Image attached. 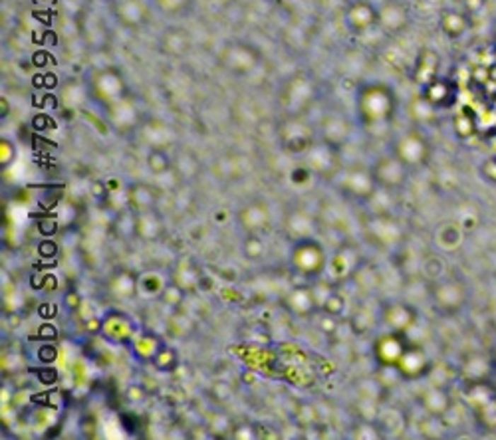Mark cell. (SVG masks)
Returning a JSON list of instances; mask_svg holds the SVG:
<instances>
[{
	"mask_svg": "<svg viewBox=\"0 0 496 440\" xmlns=\"http://www.w3.org/2000/svg\"><path fill=\"white\" fill-rule=\"evenodd\" d=\"M362 110L369 121H383L393 113V95L387 88H369L362 95Z\"/></svg>",
	"mask_w": 496,
	"mask_h": 440,
	"instance_id": "1",
	"label": "cell"
},
{
	"mask_svg": "<svg viewBox=\"0 0 496 440\" xmlns=\"http://www.w3.org/2000/svg\"><path fill=\"white\" fill-rule=\"evenodd\" d=\"M399 153L407 163H423L429 155V143L421 133H409L399 145Z\"/></svg>",
	"mask_w": 496,
	"mask_h": 440,
	"instance_id": "2",
	"label": "cell"
},
{
	"mask_svg": "<svg viewBox=\"0 0 496 440\" xmlns=\"http://www.w3.org/2000/svg\"><path fill=\"white\" fill-rule=\"evenodd\" d=\"M468 26H471V16L465 11H446L441 16V30L445 32L449 38L465 36Z\"/></svg>",
	"mask_w": 496,
	"mask_h": 440,
	"instance_id": "3",
	"label": "cell"
},
{
	"mask_svg": "<svg viewBox=\"0 0 496 440\" xmlns=\"http://www.w3.org/2000/svg\"><path fill=\"white\" fill-rule=\"evenodd\" d=\"M425 101L435 105V108H443V105H449L453 101V88L446 80H431L429 83H425Z\"/></svg>",
	"mask_w": 496,
	"mask_h": 440,
	"instance_id": "4",
	"label": "cell"
},
{
	"mask_svg": "<svg viewBox=\"0 0 496 440\" xmlns=\"http://www.w3.org/2000/svg\"><path fill=\"white\" fill-rule=\"evenodd\" d=\"M347 21L354 26L355 30H364L367 26H371L377 21V12L371 4H367L364 0L355 2L354 6L347 12Z\"/></svg>",
	"mask_w": 496,
	"mask_h": 440,
	"instance_id": "5",
	"label": "cell"
},
{
	"mask_svg": "<svg viewBox=\"0 0 496 440\" xmlns=\"http://www.w3.org/2000/svg\"><path fill=\"white\" fill-rule=\"evenodd\" d=\"M441 291L446 294V300H443L439 306H443L449 311H456L461 310L465 306L466 301V286L463 282H446L445 286L441 288Z\"/></svg>",
	"mask_w": 496,
	"mask_h": 440,
	"instance_id": "6",
	"label": "cell"
},
{
	"mask_svg": "<svg viewBox=\"0 0 496 440\" xmlns=\"http://www.w3.org/2000/svg\"><path fill=\"white\" fill-rule=\"evenodd\" d=\"M383 22L387 28L391 30H401L407 24V11L399 4H391L383 14Z\"/></svg>",
	"mask_w": 496,
	"mask_h": 440,
	"instance_id": "7",
	"label": "cell"
},
{
	"mask_svg": "<svg viewBox=\"0 0 496 440\" xmlns=\"http://www.w3.org/2000/svg\"><path fill=\"white\" fill-rule=\"evenodd\" d=\"M155 4L167 14H179L191 6L192 0H155Z\"/></svg>",
	"mask_w": 496,
	"mask_h": 440,
	"instance_id": "8",
	"label": "cell"
},
{
	"mask_svg": "<svg viewBox=\"0 0 496 440\" xmlns=\"http://www.w3.org/2000/svg\"><path fill=\"white\" fill-rule=\"evenodd\" d=\"M478 173H480L485 183L496 187V157H488V159L483 161L480 167H478Z\"/></svg>",
	"mask_w": 496,
	"mask_h": 440,
	"instance_id": "9",
	"label": "cell"
},
{
	"mask_svg": "<svg viewBox=\"0 0 496 440\" xmlns=\"http://www.w3.org/2000/svg\"><path fill=\"white\" fill-rule=\"evenodd\" d=\"M486 0H463V11L468 14V16H476L480 12L485 11Z\"/></svg>",
	"mask_w": 496,
	"mask_h": 440,
	"instance_id": "10",
	"label": "cell"
},
{
	"mask_svg": "<svg viewBox=\"0 0 496 440\" xmlns=\"http://www.w3.org/2000/svg\"><path fill=\"white\" fill-rule=\"evenodd\" d=\"M455 2H461V4H463V0H455Z\"/></svg>",
	"mask_w": 496,
	"mask_h": 440,
	"instance_id": "11",
	"label": "cell"
}]
</instances>
